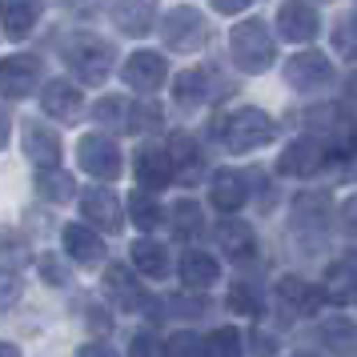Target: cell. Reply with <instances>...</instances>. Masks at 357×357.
Returning <instances> with one entry per match:
<instances>
[{
    "instance_id": "6da1fadb",
    "label": "cell",
    "mask_w": 357,
    "mask_h": 357,
    "mask_svg": "<svg viewBox=\"0 0 357 357\" xmlns=\"http://www.w3.org/2000/svg\"><path fill=\"white\" fill-rule=\"evenodd\" d=\"M229 52H233V65L241 68V73H265L277 56L269 24H265V20H241V24H233V33H229Z\"/></svg>"
},
{
    "instance_id": "5b68a950",
    "label": "cell",
    "mask_w": 357,
    "mask_h": 357,
    "mask_svg": "<svg viewBox=\"0 0 357 357\" xmlns=\"http://www.w3.org/2000/svg\"><path fill=\"white\" fill-rule=\"evenodd\" d=\"M77 161H81V169L89 173V177H97V181H116L121 177V149H116V141L105 137V132L81 137Z\"/></svg>"
},
{
    "instance_id": "2e32d148",
    "label": "cell",
    "mask_w": 357,
    "mask_h": 357,
    "mask_svg": "<svg viewBox=\"0 0 357 357\" xmlns=\"http://www.w3.org/2000/svg\"><path fill=\"white\" fill-rule=\"evenodd\" d=\"M209 193H213V205L221 213H237L245 205V197H249V185H245V177L237 169H221V173L213 177Z\"/></svg>"
},
{
    "instance_id": "836d02e7",
    "label": "cell",
    "mask_w": 357,
    "mask_h": 357,
    "mask_svg": "<svg viewBox=\"0 0 357 357\" xmlns=\"http://www.w3.org/2000/svg\"><path fill=\"white\" fill-rule=\"evenodd\" d=\"M161 125V109L153 105H129V132H145Z\"/></svg>"
},
{
    "instance_id": "b9f144b4",
    "label": "cell",
    "mask_w": 357,
    "mask_h": 357,
    "mask_svg": "<svg viewBox=\"0 0 357 357\" xmlns=\"http://www.w3.org/2000/svg\"><path fill=\"white\" fill-rule=\"evenodd\" d=\"M4 141H8V116L0 113V145H4Z\"/></svg>"
},
{
    "instance_id": "83f0119b",
    "label": "cell",
    "mask_w": 357,
    "mask_h": 357,
    "mask_svg": "<svg viewBox=\"0 0 357 357\" xmlns=\"http://www.w3.org/2000/svg\"><path fill=\"white\" fill-rule=\"evenodd\" d=\"M281 297H285V305L301 309V313H313L317 309V293H313V285H305V281H293V277H285L281 281Z\"/></svg>"
},
{
    "instance_id": "e0dca14e",
    "label": "cell",
    "mask_w": 357,
    "mask_h": 357,
    "mask_svg": "<svg viewBox=\"0 0 357 357\" xmlns=\"http://www.w3.org/2000/svg\"><path fill=\"white\" fill-rule=\"evenodd\" d=\"M217 89H213V73L209 68H189V73H181L177 81H173V97L185 105V109H193V105H205Z\"/></svg>"
},
{
    "instance_id": "74e56055",
    "label": "cell",
    "mask_w": 357,
    "mask_h": 357,
    "mask_svg": "<svg viewBox=\"0 0 357 357\" xmlns=\"http://www.w3.org/2000/svg\"><path fill=\"white\" fill-rule=\"evenodd\" d=\"M209 4L217 8V13H225V17H237V13H245L253 0H209Z\"/></svg>"
},
{
    "instance_id": "8fae6325",
    "label": "cell",
    "mask_w": 357,
    "mask_h": 357,
    "mask_svg": "<svg viewBox=\"0 0 357 357\" xmlns=\"http://www.w3.org/2000/svg\"><path fill=\"white\" fill-rule=\"evenodd\" d=\"M113 24L125 36H145L157 24V0H116L113 4Z\"/></svg>"
},
{
    "instance_id": "f1b7e54d",
    "label": "cell",
    "mask_w": 357,
    "mask_h": 357,
    "mask_svg": "<svg viewBox=\"0 0 357 357\" xmlns=\"http://www.w3.org/2000/svg\"><path fill=\"white\" fill-rule=\"evenodd\" d=\"M201 345H205L209 357H241V337H237V329H217V333H209V341H201Z\"/></svg>"
},
{
    "instance_id": "d590c367",
    "label": "cell",
    "mask_w": 357,
    "mask_h": 357,
    "mask_svg": "<svg viewBox=\"0 0 357 357\" xmlns=\"http://www.w3.org/2000/svg\"><path fill=\"white\" fill-rule=\"evenodd\" d=\"M229 305L237 309V313H257V309H261V305H257V297L245 289V285H237V289L229 293Z\"/></svg>"
},
{
    "instance_id": "f35d334b",
    "label": "cell",
    "mask_w": 357,
    "mask_h": 357,
    "mask_svg": "<svg viewBox=\"0 0 357 357\" xmlns=\"http://www.w3.org/2000/svg\"><path fill=\"white\" fill-rule=\"evenodd\" d=\"M89 325H93L97 333H109V313H105V309H89Z\"/></svg>"
},
{
    "instance_id": "44dd1931",
    "label": "cell",
    "mask_w": 357,
    "mask_h": 357,
    "mask_svg": "<svg viewBox=\"0 0 357 357\" xmlns=\"http://www.w3.org/2000/svg\"><path fill=\"white\" fill-rule=\"evenodd\" d=\"M129 257H132V265H137L145 277H165V273H169V253H165V245L149 241V237H141V241L132 245Z\"/></svg>"
},
{
    "instance_id": "603a6c76",
    "label": "cell",
    "mask_w": 357,
    "mask_h": 357,
    "mask_svg": "<svg viewBox=\"0 0 357 357\" xmlns=\"http://www.w3.org/2000/svg\"><path fill=\"white\" fill-rule=\"evenodd\" d=\"M36 193L45 201H68L77 193V181L68 173H61V169H45V173H36Z\"/></svg>"
},
{
    "instance_id": "484cf974",
    "label": "cell",
    "mask_w": 357,
    "mask_h": 357,
    "mask_svg": "<svg viewBox=\"0 0 357 357\" xmlns=\"http://www.w3.org/2000/svg\"><path fill=\"white\" fill-rule=\"evenodd\" d=\"M129 217H132L137 229H157L161 225V205H157L149 193H132L129 197Z\"/></svg>"
},
{
    "instance_id": "d6986e66",
    "label": "cell",
    "mask_w": 357,
    "mask_h": 357,
    "mask_svg": "<svg viewBox=\"0 0 357 357\" xmlns=\"http://www.w3.org/2000/svg\"><path fill=\"white\" fill-rule=\"evenodd\" d=\"M65 249L73 261H81V265H93V261L105 257V241L97 237V229L89 225H65Z\"/></svg>"
},
{
    "instance_id": "ffe728a7",
    "label": "cell",
    "mask_w": 357,
    "mask_h": 357,
    "mask_svg": "<svg viewBox=\"0 0 357 357\" xmlns=\"http://www.w3.org/2000/svg\"><path fill=\"white\" fill-rule=\"evenodd\" d=\"M105 289H109V297H113L121 309H141V301H145V293H141V285H137V277H132L125 265H113V269L105 273Z\"/></svg>"
},
{
    "instance_id": "d6a6232c",
    "label": "cell",
    "mask_w": 357,
    "mask_h": 357,
    "mask_svg": "<svg viewBox=\"0 0 357 357\" xmlns=\"http://www.w3.org/2000/svg\"><path fill=\"white\" fill-rule=\"evenodd\" d=\"M20 293H24V281H20V273H13V269H0V313L17 305Z\"/></svg>"
},
{
    "instance_id": "60d3db41",
    "label": "cell",
    "mask_w": 357,
    "mask_h": 357,
    "mask_svg": "<svg viewBox=\"0 0 357 357\" xmlns=\"http://www.w3.org/2000/svg\"><path fill=\"white\" fill-rule=\"evenodd\" d=\"M0 357H20L17 345H8V341H0Z\"/></svg>"
},
{
    "instance_id": "ac0fdd59",
    "label": "cell",
    "mask_w": 357,
    "mask_h": 357,
    "mask_svg": "<svg viewBox=\"0 0 357 357\" xmlns=\"http://www.w3.org/2000/svg\"><path fill=\"white\" fill-rule=\"evenodd\" d=\"M81 209L89 221H97L100 229H121V201H116L109 189H89V193L81 197Z\"/></svg>"
},
{
    "instance_id": "ab89813d",
    "label": "cell",
    "mask_w": 357,
    "mask_h": 357,
    "mask_svg": "<svg viewBox=\"0 0 357 357\" xmlns=\"http://www.w3.org/2000/svg\"><path fill=\"white\" fill-rule=\"evenodd\" d=\"M77 357H116V354H113V349H105V345H84Z\"/></svg>"
},
{
    "instance_id": "4fadbf2b",
    "label": "cell",
    "mask_w": 357,
    "mask_h": 357,
    "mask_svg": "<svg viewBox=\"0 0 357 357\" xmlns=\"http://www.w3.org/2000/svg\"><path fill=\"white\" fill-rule=\"evenodd\" d=\"M325 165V149L321 141H313V137H301V141H293L285 153H281V173H289V177H309V173H317Z\"/></svg>"
},
{
    "instance_id": "1f68e13d",
    "label": "cell",
    "mask_w": 357,
    "mask_h": 357,
    "mask_svg": "<svg viewBox=\"0 0 357 357\" xmlns=\"http://www.w3.org/2000/svg\"><path fill=\"white\" fill-rule=\"evenodd\" d=\"M201 354H205V345L193 333H173L165 341V357H201Z\"/></svg>"
},
{
    "instance_id": "277c9868",
    "label": "cell",
    "mask_w": 357,
    "mask_h": 357,
    "mask_svg": "<svg viewBox=\"0 0 357 357\" xmlns=\"http://www.w3.org/2000/svg\"><path fill=\"white\" fill-rule=\"evenodd\" d=\"M221 141H225L233 153H249V149L269 145V141H273V116L261 113V109H237V113L225 116Z\"/></svg>"
},
{
    "instance_id": "9a60e30c",
    "label": "cell",
    "mask_w": 357,
    "mask_h": 357,
    "mask_svg": "<svg viewBox=\"0 0 357 357\" xmlns=\"http://www.w3.org/2000/svg\"><path fill=\"white\" fill-rule=\"evenodd\" d=\"M132 169H137V181H141L145 189H165V185L173 181V161H169L165 149H141L137 161H132Z\"/></svg>"
},
{
    "instance_id": "30bf717a",
    "label": "cell",
    "mask_w": 357,
    "mask_h": 357,
    "mask_svg": "<svg viewBox=\"0 0 357 357\" xmlns=\"http://www.w3.org/2000/svg\"><path fill=\"white\" fill-rule=\"evenodd\" d=\"M24 153H29V161L45 173V169H56L61 161V137L49 129V125H40V121H29L24 125Z\"/></svg>"
},
{
    "instance_id": "f546056e",
    "label": "cell",
    "mask_w": 357,
    "mask_h": 357,
    "mask_svg": "<svg viewBox=\"0 0 357 357\" xmlns=\"http://www.w3.org/2000/svg\"><path fill=\"white\" fill-rule=\"evenodd\" d=\"M165 153H169V161H173V173H177V169H197V145L185 137V132H177Z\"/></svg>"
},
{
    "instance_id": "e575fe53",
    "label": "cell",
    "mask_w": 357,
    "mask_h": 357,
    "mask_svg": "<svg viewBox=\"0 0 357 357\" xmlns=\"http://www.w3.org/2000/svg\"><path fill=\"white\" fill-rule=\"evenodd\" d=\"M36 269H40V273H45V281H52V285H65V281H68L65 265L52 257V253H40V257H36Z\"/></svg>"
},
{
    "instance_id": "52a82bcc",
    "label": "cell",
    "mask_w": 357,
    "mask_h": 357,
    "mask_svg": "<svg viewBox=\"0 0 357 357\" xmlns=\"http://www.w3.org/2000/svg\"><path fill=\"white\" fill-rule=\"evenodd\" d=\"M285 81L297 93H317V89H325V84L333 81V65H329V56H321V52H313V49L297 52L285 65Z\"/></svg>"
},
{
    "instance_id": "d4e9b609",
    "label": "cell",
    "mask_w": 357,
    "mask_h": 357,
    "mask_svg": "<svg viewBox=\"0 0 357 357\" xmlns=\"http://www.w3.org/2000/svg\"><path fill=\"white\" fill-rule=\"evenodd\" d=\"M333 49L345 61H357V13H345L333 20Z\"/></svg>"
},
{
    "instance_id": "8d00e7d4",
    "label": "cell",
    "mask_w": 357,
    "mask_h": 357,
    "mask_svg": "<svg viewBox=\"0 0 357 357\" xmlns=\"http://www.w3.org/2000/svg\"><path fill=\"white\" fill-rule=\"evenodd\" d=\"M129 357H161V345L149 337V333H137L129 345Z\"/></svg>"
},
{
    "instance_id": "8992f818",
    "label": "cell",
    "mask_w": 357,
    "mask_h": 357,
    "mask_svg": "<svg viewBox=\"0 0 357 357\" xmlns=\"http://www.w3.org/2000/svg\"><path fill=\"white\" fill-rule=\"evenodd\" d=\"M277 33L293 40V45H309L313 36L321 33V20H317V8L309 0H285L277 8Z\"/></svg>"
},
{
    "instance_id": "5bb4252c",
    "label": "cell",
    "mask_w": 357,
    "mask_h": 357,
    "mask_svg": "<svg viewBox=\"0 0 357 357\" xmlns=\"http://www.w3.org/2000/svg\"><path fill=\"white\" fill-rule=\"evenodd\" d=\"M36 17H40L36 0H0V24H4V36H13V40H24L33 33Z\"/></svg>"
},
{
    "instance_id": "4dcf8cb0",
    "label": "cell",
    "mask_w": 357,
    "mask_h": 357,
    "mask_svg": "<svg viewBox=\"0 0 357 357\" xmlns=\"http://www.w3.org/2000/svg\"><path fill=\"white\" fill-rule=\"evenodd\" d=\"M169 217H173V229H177L181 237H189V233H197V229H201V209H197L193 201H177Z\"/></svg>"
},
{
    "instance_id": "7a4b0ae2",
    "label": "cell",
    "mask_w": 357,
    "mask_h": 357,
    "mask_svg": "<svg viewBox=\"0 0 357 357\" xmlns=\"http://www.w3.org/2000/svg\"><path fill=\"white\" fill-rule=\"evenodd\" d=\"M113 45L109 40H100V36L93 33H81V36H73L65 45V61L68 68L77 73V81L84 84H100L105 77H109V68H113Z\"/></svg>"
},
{
    "instance_id": "ba28073f",
    "label": "cell",
    "mask_w": 357,
    "mask_h": 357,
    "mask_svg": "<svg viewBox=\"0 0 357 357\" xmlns=\"http://www.w3.org/2000/svg\"><path fill=\"white\" fill-rule=\"evenodd\" d=\"M40 81V61L36 56H8V61H0V97L8 100H24L29 93L36 89Z\"/></svg>"
},
{
    "instance_id": "7402d4cb",
    "label": "cell",
    "mask_w": 357,
    "mask_h": 357,
    "mask_svg": "<svg viewBox=\"0 0 357 357\" xmlns=\"http://www.w3.org/2000/svg\"><path fill=\"white\" fill-rule=\"evenodd\" d=\"M181 281L189 285V289H205L217 281V261L205 257V253H185L181 257Z\"/></svg>"
},
{
    "instance_id": "9c48e42d",
    "label": "cell",
    "mask_w": 357,
    "mask_h": 357,
    "mask_svg": "<svg viewBox=\"0 0 357 357\" xmlns=\"http://www.w3.org/2000/svg\"><path fill=\"white\" fill-rule=\"evenodd\" d=\"M121 77H125V84L129 89H137V93H157L165 84V77H169V65H165L161 52H132L129 61H125V68H121Z\"/></svg>"
},
{
    "instance_id": "3957f363",
    "label": "cell",
    "mask_w": 357,
    "mask_h": 357,
    "mask_svg": "<svg viewBox=\"0 0 357 357\" xmlns=\"http://www.w3.org/2000/svg\"><path fill=\"white\" fill-rule=\"evenodd\" d=\"M161 40L173 52H197L209 40V24H205V17L193 4H177V8H169L161 17Z\"/></svg>"
},
{
    "instance_id": "7c38bea8",
    "label": "cell",
    "mask_w": 357,
    "mask_h": 357,
    "mask_svg": "<svg viewBox=\"0 0 357 357\" xmlns=\"http://www.w3.org/2000/svg\"><path fill=\"white\" fill-rule=\"evenodd\" d=\"M40 109L56 121H65V125H73L81 116V89L68 81H49L45 93H40Z\"/></svg>"
},
{
    "instance_id": "4316f807",
    "label": "cell",
    "mask_w": 357,
    "mask_h": 357,
    "mask_svg": "<svg viewBox=\"0 0 357 357\" xmlns=\"http://www.w3.org/2000/svg\"><path fill=\"white\" fill-rule=\"evenodd\" d=\"M93 116H97L100 125H109V129H125L129 132V100L125 97H105L93 109Z\"/></svg>"
},
{
    "instance_id": "cb8c5ba5",
    "label": "cell",
    "mask_w": 357,
    "mask_h": 357,
    "mask_svg": "<svg viewBox=\"0 0 357 357\" xmlns=\"http://www.w3.org/2000/svg\"><path fill=\"white\" fill-rule=\"evenodd\" d=\"M217 237H221V249H225L229 257H249L253 253V233L241 221H225V225L217 229Z\"/></svg>"
}]
</instances>
